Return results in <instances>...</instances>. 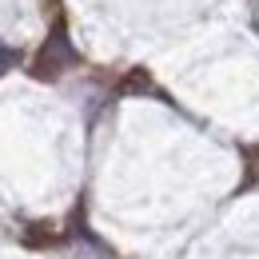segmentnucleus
<instances>
[{
  "label": "nucleus",
  "instance_id": "f257e3e1",
  "mask_svg": "<svg viewBox=\"0 0 259 259\" xmlns=\"http://www.w3.org/2000/svg\"><path fill=\"white\" fill-rule=\"evenodd\" d=\"M72 60H76V52H72V44H68L64 28L56 24L52 40L44 44V52H40V60H36V76H40V80H52V76H56L64 64H72Z\"/></svg>",
  "mask_w": 259,
  "mask_h": 259
}]
</instances>
